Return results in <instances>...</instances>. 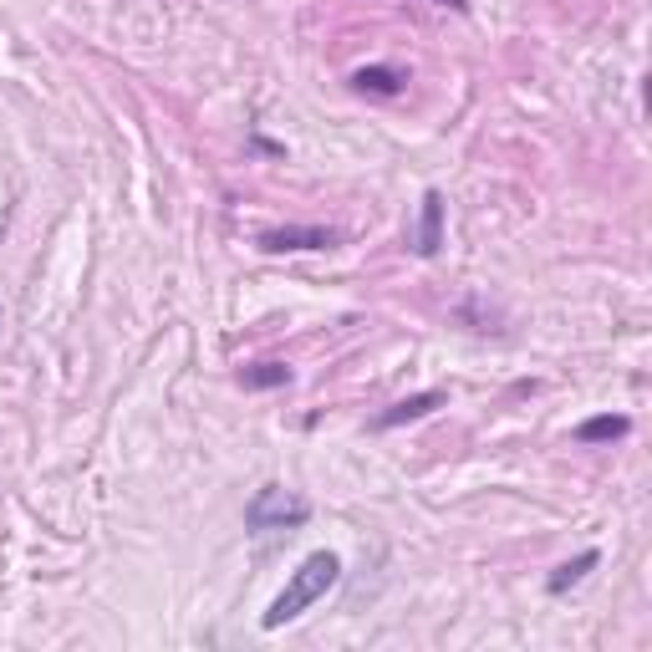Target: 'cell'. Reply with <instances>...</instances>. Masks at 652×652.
I'll use <instances>...</instances> for the list:
<instances>
[{
	"instance_id": "4",
	"label": "cell",
	"mask_w": 652,
	"mask_h": 652,
	"mask_svg": "<svg viewBox=\"0 0 652 652\" xmlns=\"http://www.w3.org/2000/svg\"><path fill=\"white\" fill-rule=\"evenodd\" d=\"M444 195L439 189H423V205H418V230H413V251L423 255V261H433V255L444 251Z\"/></svg>"
},
{
	"instance_id": "9",
	"label": "cell",
	"mask_w": 652,
	"mask_h": 652,
	"mask_svg": "<svg viewBox=\"0 0 652 652\" xmlns=\"http://www.w3.org/2000/svg\"><path fill=\"white\" fill-rule=\"evenodd\" d=\"M240 383H245V388H286V383H291V367H280V362H261V367H245Z\"/></svg>"
},
{
	"instance_id": "3",
	"label": "cell",
	"mask_w": 652,
	"mask_h": 652,
	"mask_svg": "<svg viewBox=\"0 0 652 652\" xmlns=\"http://www.w3.org/2000/svg\"><path fill=\"white\" fill-rule=\"evenodd\" d=\"M265 255H296V251H327L336 245V230H321V224H280V230H261L255 240Z\"/></svg>"
},
{
	"instance_id": "1",
	"label": "cell",
	"mask_w": 652,
	"mask_h": 652,
	"mask_svg": "<svg viewBox=\"0 0 652 652\" xmlns=\"http://www.w3.org/2000/svg\"><path fill=\"white\" fill-rule=\"evenodd\" d=\"M336 582H342V555H336V551H311L301 566L291 571V582L280 586V597L265 607L261 627H265V632H276V627L296 622V617L317 607V601L327 597Z\"/></svg>"
},
{
	"instance_id": "10",
	"label": "cell",
	"mask_w": 652,
	"mask_h": 652,
	"mask_svg": "<svg viewBox=\"0 0 652 652\" xmlns=\"http://www.w3.org/2000/svg\"><path fill=\"white\" fill-rule=\"evenodd\" d=\"M439 5H454V11H464V5H469V0H439Z\"/></svg>"
},
{
	"instance_id": "7",
	"label": "cell",
	"mask_w": 652,
	"mask_h": 652,
	"mask_svg": "<svg viewBox=\"0 0 652 652\" xmlns=\"http://www.w3.org/2000/svg\"><path fill=\"white\" fill-rule=\"evenodd\" d=\"M597 561H601L597 551H582V555H576V561H566V566H555L551 576H545V592H551V597H566L571 586H582L586 576L597 571Z\"/></svg>"
},
{
	"instance_id": "6",
	"label": "cell",
	"mask_w": 652,
	"mask_h": 652,
	"mask_svg": "<svg viewBox=\"0 0 652 652\" xmlns=\"http://www.w3.org/2000/svg\"><path fill=\"white\" fill-rule=\"evenodd\" d=\"M632 433V418L627 413H597V418H586V423H576V444H617V439H627Z\"/></svg>"
},
{
	"instance_id": "5",
	"label": "cell",
	"mask_w": 652,
	"mask_h": 652,
	"mask_svg": "<svg viewBox=\"0 0 652 652\" xmlns=\"http://www.w3.org/2000/svg\"><path fill=\"white\" fill-rule=\"evenodd\" d=\"M444 402H449V393H444V388L413 393V398L393 402L388 413H377V418H373V429H377V433H388V429H402V423H418V418H429L433 408H444Z\"/></svg>"
},
{
	"instance_id": "2",
	"label": "cell",
	"mask_w": 652,
	"mask_h": 652,
	"mask_svg": "<svg viewBox=\"0 0 652 652\" xmlns=\"http://www.w3.org/2000/svg\"><path fill=\"white\" fill-rule=\"evenodd\" d=\"M311 520V505L286 485H265L245 505V530L251 535H276V530H301Z\"/></svg>"
},
{
	"instance_id": "8",
	"label": "cell",
	"mask_w": 652,
	"mask_h": 652,
	"mask_svg": "<svg viewBox=\"0 0 652 652\" xmlns=\"http://www.w3.org/2000/svg\"><path fill=\"white\" fill-rule=\"evenodd\" d=\"M402 82H408V77H402L398 67H362V71H352V87H357V92H373V98H398Z\"/></svg>"
}]
</instances>
